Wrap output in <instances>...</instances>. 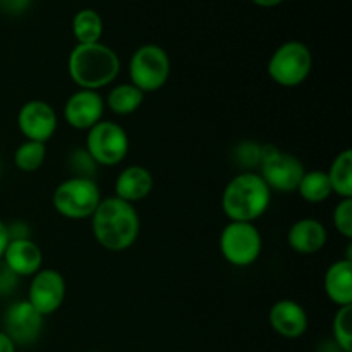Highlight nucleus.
Segmentation results:
<instances>
[{
    "label": "nucleus",
    "mask_w": 352,
    "mask_h": 352,
    "mask_svg": "<svg viewBox=\"0 0 352 352\" xmlns=\"http://www.w3.org/2000/svg\"><path fill=\"white\" fill-rule=\"evenodd\" d=\"M91 227L100 246L109 251H126L140 236V217L131 203L110 196L96 206Z\"/></svg>",
    "instance_id": "nucleus-1"
},
{
    "label": "nucleus",
    "mask_w": 352,
    "mask_h": 352,
    "mask_svg": "<svg viewBox=\"0 0 352 352\" xmlns=\"http://www.w3.org/2000/svg\"><path fill=\"white\" fill-rule=\"evenodd\" d=\"M69 76L81 89H96L110 85L120 71L116 52L103 43H78L67 62Z\"/></svg>",
    "instance_id": "nucleus-2"
},
{
    "label": "nucleus",
    "mask_w": 352,
    "mask_h": 352,
    "mask_svg": "<svg viewBox=\"0 0 352 352\" xmlns=\"http://www.w3.org/2000/svg\"><path fill=\"white\" fill-rule=\"evenodd\" d=\"M272 201V189L256 172H243L226 186L222 210L230 222H250L265 215Z\"/></svg>",
    "instance_id": "nucleus-3"
},
{
    "label": "nucleus",
    "mask_w": 352,
    "mask_h": 352,
    "mask_svg": "<svg viewBox=\"0 0 352 352\" xmlns=\"http://www.w3.org/2000/svg\"><path fill=\"white\" fill-rule=\"evenodd\" d=\"M100 201H102V195H100L95 179H65L54 191L55 210L62 217L71 220L91 217Z\"/></svg>",
    "instance_id": "nucleus-4"
},
{
    "label": "nucleus",
    "mask_w": 352,
    "mask_h": 352,
    "mask_svg": "<svg viewBox=\"0 0 352 352\" xmlns=\"http://www.w3.org/2000/svg\"><path fill=\"white\" fill-rule=\"evenodd\" d=\"M313 67V55L301 41L280 45L268 62V74L277 85L294 88L308 79Z\"/></svg>",
    "instance_id": "nucleus-5"
},
{
    "label": "nucleus",
    "mask_w": 352,
    "mask_h": 352,
    "mask_svg": "<svg viewBox=\"0 0 352 352\" xmlns=\"http://www.w3.org/2000/svg\"><path fill=\"white\" fill-rule=\"evenodd\" d=\"M260 175L267 186L278 192H294L305 175V167L294 155L284 153L274 144L261 146Z\"/></svg>",
    "instance_id": "nucleus-6"
},
{
    "label": "nucleus",
    "mask_w": 352,
    "mask_h": 352,
    "mask_svg": "<svg viewBox=\"0 0 352 352\" xmlns=\"http://www.w3.org/2000/svg\"><path fill=\"white\" fill-rule=\"evenodd\" d=\"M131 82L143 93L160 89L170 76L167 52L158 45H143L133 54L129 62Z\"/></svg>",
    "instance_id": "nucleus-7"
},
{
    "label": "nucleus",
    "mask_w": 352,
    "mask_h": 352,
    "mask_svg": "<svg viewBox=\"0 0 352 352\" xmlns=\"http://www.w3.org/2000/svg\"><path fill=\"white\" fill-rule=\"evenodd\" d=\"M263 241L250 222H229L220 234V251L234 267H250L260 258Z\"/></svg>",
    "instance_id": "nucleus-8"
},
{
    "label": "nucleus",
    "mask_w": 352,
    "mask_h": 352,
    "mask_svg": "<svg viewBox=\"0 0 352 352\" xmlns=\"http://www.w3.org/2000/svg\"><path fill=\"white\" fill-rule=\"evenodd\" d=\"M85 148L96 165L113 167L127 157L129 138L119 124L100 120L88 131Z\"/></svg>",
    "instance_id": "nucleus-9"
},
{
    "label": "nucleus",
    "mask_w": 352,
    "mask_h": 352,
    "mask_svg": "<svg viewBox=\"0 0 352 352\" xmlns=\"http://www.w3.org/2000/svg\"><path fill=\"white\" fill-rule=\"evenodd\" d=\"M43 318L45 316L38 313L28 299L14 301L3 313L2 332L7 333L16 346H31L41 336Z\"/></svg>",
    "instance_id": "nucleus-10"
},
{
    "label": "nucleus",
    "mask_w": 352,
    "mask_h": 352,
    "mask_svg": "<svg viewBox=\"0 0 352 352\" xmlns=\"http://www.w3.org/2000/svg\"><path fill=\"white\" fill-rule=\"evenodd\" d=\"M65 299V280L60 272L54 268L38 270L31 277L28 301L43 316L52 315L62 306Z\"/></svg>",
    "instance_id": "nucleus-11"
},
{
    "label": "nucleus",
    "mask_w": 352,
    "mask_h": 352,
    "mask_svg": "<svg viewBox=\"0 0 352 352\" xmlns=\"http://www.w3.org/2000/svg\"><path fill=\"white\" fill-rule=\"evenodd\" d=\"M17 126L26 140L47 143L57 129V113L50 103L43 100H31L21 107L17 113Z\"/></svg>",
    "instance_id": "nucleus-12"
},
{
    "label": "nucleus",
    "mask_w": 352,
    "mask_h": 352,
    "mask_svg": "<svg viewBox=\"0 0 352 352\" xmlns=\"http://www.w3.org/2000/svg\"><path fill=\"white\" fill-rule=\"evenodd\" d=\"M105 102L102 95L91 89H79L69 96L64 116L71 127L79 131H89L103 117Z\"/></svg>",
    "instance_id": "nucleus-13"
},
{
    "label": "nucleus",
    "mask_w": 352,
    "mask_h": 352,
    "mask_svg": "<svg viewBox=\"0 0 352 352\" xmlns=\"http://www.w3.org/2000/svg\"><path fill=\"white\" fill-rule=\"evenodd\" d=\"M270 325L284 339H299L308 330V315L299 302L292 299L277 301L270 309Z\"/></svg>",
    "instance_id": "nucleus-14"
},
{
    "label": "nucleus",
    "mask_w": 352,
    "mask_h": 352,
    "mask_svg": "<svg viewBox=\"0 0 352 352\" xmlns=\"http://www.w3.org/2000/svg\"><path fill=\"white\" fill-rule=\"evenodd\" d=\"M3 263L17 275V277H33L38 270H41L40 246L28 237V239H10L2 256Z\"/></svg>",
    "instance_id": "nucleus-15"
},
{
    "label": "nucleus",
    "mask_w": 352,
    "mask_h": 352,
    "mask_svg": "<svg viewBox=\"0 0 352 352\" xmlns=\"http://www.w3.org/2000/svg\"><path fill=\"white\" fill-rule=\"evenodd\" d=\"M327 229L315 219H301L287 232V243L292 251L299 254H315L325 248Z\"/></svg>",
    "instance_id": "nucleus-16"
},
{
    "label": "nucleus",
    "mask_w": 352,
    "mask_h": 352,
    "mask_svg": "<svg viewBox=\"0 0 352 352\" xmlns=\"http://www.w3.org/2000/svg\"><path fill=\"white\" fill-rule=\"evenodd\" d=\"M153 189V177L150 170L141 165H129L119 174L116 181V196L131 203L141 201Z\"/></svg>",
    "instance_id": "nucleus-17"
},
{
    "label": "nucleus",
    "mask_w": 352,
    "mask_h": 352,
    "mask_svg": "<svg viewBox=\"0 0 352 352\" xmlns=\"http://www.w3.org/2000/svg\"><path fill=\"white\" fill-rule=\"evenodd\" d=\"M325 292L339 308L352 306V261H336L325 274Z\"/></svg>",
    "instance_id": "nucleus-18"
},
{
    "label": "nucleus",
    "mask_w": 352,
    "mask_h": 352,
    "mask_svg": "<svg viewBox=\"0 0 352 352\" xmlns=\"http://www.w3.org/2000/svg\"><path fill=\"white\" fill-rule=\"evenodd\" d=\"M144 102V93L133 82H124L116 86L107 96V107L117 116H129L136 112Z\"/></svg>",
    "instance_id": "nucleus-19"
},
{
    "label": "nucleus",
    "mask_w": 352,
    "mask_h": 352,
    "mask_svg": "<svg viewBox=\"0 0 352 352\" xmlns=\"http://www.w3.org/2000/svg\"><path fill=\"white\" fill-rule=\"evenodd\" d=\"M327 175L333 192L342 199L352 198V151L344 150L337 155Z\"/></svg>",
    "instance_id": "nucleus-20"
},
{
    "label": "nucleus",
    "mask_w": 352,
    "mask_h": 352,
    "mask_svg": "<svg viewBox=\"0 0 352 352\" xmlns=\"http://www.w3.org/2000/svg\"><path fill=\"white\" fill-rule=\"evenodd\" d=\"M72 33L78 43H98L103 33V23L98 12L91 9H82L72 19Z\"/></svg>",
    "instance_id": "nucleus-21"
},
{
    "label": "nucleus",
    "mask_w": 352,
    "mask_h": 352,
    "mask_svg": "<svg viewBox=\"0 0 352 352\" xmlns=\"http://www.w3.org/2000/svg\"><path fill=\"white\" fill-rule=\"evenodd\" d=\"M301 198L308 203H322L330 198L332 195V186H330L329 175L323 170L305 172L298 189Z\"/></svg>",
    "instance_id": "nucleus-22"
},
{
    "label": "nucleus",
    "mask_w": 352,
    "mask_h": 352,
    "mask_svg": "<svg viewBox=\"0 0 352 352\" xmlns=\"http://www.w3.org/2000/svg\"><path fill=\"white\" fill-rule=\"evenodd\" d=\"M45 157H47V148L45 143L26 140L19 144L14 153V164L23 172H34L43 165Z\"/></svg>",
    "instance_id": "nucleus-23"
},
{
    "label": "nucleus",
    "mask_w": 352,
    "mask_h": 352,
    "mask_svg": "<svg viewBox=\"0 0 352 352\" xmlns=\"http://www.w3.org/2000/svg\"><path fill=\"white\" fill-rule=\"evenodd\" d=\"M333 340L344 352H352V306H344L333 316Z\"/></svg>",
    "instance_id": "nucleus-24"
},
{
    "label": "nucleus",
    "mask_w": 352,
    "mask_h": 352,
    "mask_svg": "<svg viewBox=\"0 0 352 352\" xmlns=\"http://www.w3.org/2000/svg\"><path fill=\"white\" fill-rule=\"evenodd\" d=\"M69 170L72 172V177H82V179H93L96 174L95 160L91 155L86 151V148H74L67 157Z\"/></svg>",
    "instance_id": "nucleus-25"
},
{
    "label": "nucleus",
    "mask_w": 352,
    "mask_h": 352,
    "mask_svg": "<svg viewBox=\"0 0 352 352\" xmlns=\"http://www.w3.org/2000/svg\"><path fill=\"white\" fill-rule=\"evenodd\" d=\"M261 158V144L253 141H244L234 150V162L239 167L248 168V172H253L254 167H260Z\"/></svg>",
    "instance_id": "nucleus-26"
},
{
    "label": "nucleus",
    "mask_w": 352,
    "mask_h": 352,
    "mask_svg": "<svg viewBox=\"0 0 352 352\" xmlns=\"http://www.w3.org/2000/svg\"><path fill=\"white\" fill-rule=\"evenodd\" d=\"M333 226L344 237H352V198H346L333 210Z\"/></svg>",
    "instance_id": "nucleus-27"
},
{
    "label": "nucleus",
    "mask_w": 352,
    "mask_h": 352,
    "mask_svg": "<svg viewBox=\"0 0 352 352\" xmlns=\"http://www.w3.org/2000/svg\"><path fill=\"white\" fill-rule=\"evenodd\" d=\"M17 284H19V277L6 263H0V296L12 294Z\"/></svg>",
    "instance_id": "nucleus-28"
},
{
    "label": "nucleus",
    "mask_w": 352,
    "mask_h": 352,
    "mask_svg": "<svg viewBox=\"0 0 352 352\" xmlns=\"http://www.w3.org/2000/svg\"><path fill=\"white\" fill-rule=\"evenodd\" d=\"M31 0H0V10L10 16H17V14L24 12L30 7Z\"/></svg>",
    "instance_id": "nucleus-29"
},
{
    "label": "nucleus",
    "mask_w": 352,
    "mask_h": 352,
    "mask_svg": "<svg viewBox=\"0 0 352 352\" xmlns=\"http://www.w3.org/2000/svg\"><path fill=\"white\" fill-rule=\"evenodd\" d=\"M16 347L17 346L9 339V336L0 330V352H16Z\"/></svg>",
    "instance_id": "nucleus-30"
},
{
    "label": "nucleus",
    "mask_w": 352,
    "mask_h": 352,
    "mask_svg": "<svg viewBox=\"0 0 352 352\" xmlns=\"http://www.w3.org/2000/svg\"><path fill=\"white\" fill-rule=\"evenodd\" d=\"M9 241L10 239H9V230H7V226L0 220V258L3 256V251H6Z\"/></svg>",
    "instance_id": "nucleus-31"
},
{
    "label": "nucleus",
    "mask_w": 352,
    "mask_h": 352,
    "mask_svg": "<svg viewBox=\"0 0 352 352\" xmlns=\"http://www.w3.org/2000/svg\"><path fill=\"white\" fill-rule=\"evenodd\" d=\"M253 2L260 7H275L284 2V0H253Z\"/></svg>",
    "instance_id": "nucleus-32"
}]
</instances>
